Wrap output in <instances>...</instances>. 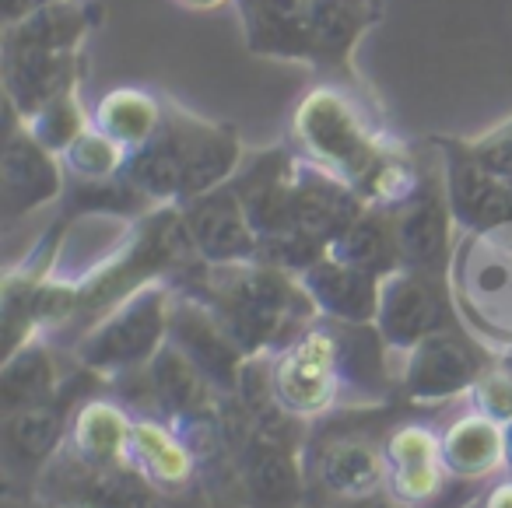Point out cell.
<instances>
[{
    "label": "cell",
    "instance_id": "37",
    "mask_svg": "<svg viewBox=\"0 0 512 508\" xmlns=\"http://www.w3.org/2000/svg\"><path fill=\"white\" fill-rule=\"evenodd\" d=\"M46 4H53V0H4V15L15 22V18H29L32 11L46 8Z\"/></svg>",
    "mask_w": 512,
    "mask_h": 508
},
{
    "label": "cell",
    "instance_id": "16",
    "mask_svg": "<svg viewBox=\"0 0 512 508\" xmlns=\"http://www.w3.org/2000/svg\"><path fill=\"white\" fill-rule=\"evenodd\" d=\"M299 130L306 137V144L316 151V155L330 158V162H355L365 151L362 130H358L355 116L348 113L337 95L320 92L302 106L299 113Z\"/></svg>",
    "mask_w": 512,
    "mask_h": 508
},
{
    "label": "cell",
    "instance_id": "32",
    "mask_svg": "<svg viewBox=\"0 0 512 508\" xmlns=\"http://www.w3.org/2000/svg\"><path fill=\"white\" fill-rule=\"evenodd\" d=\"M74 137H78V109L67 99H53L46 106V116L39 120V141L53 148V144H67Z\"/></svg>",
    "mask_w": 512,
    "mask_h": 508
},
{
    "label": "cell",
    "instance_id": "30",
    "mask_svg": "<svg viewBox=\"0 0 512 508\" xmlns=\"http://www.w3.org/2000/svg\"><path fill=\"white\" fill-rule=\"evenodd\" d=\"M120 151H116L113 137H95V134H78L71 141V165L88 179H102L116 169Z\"/></svg>",
    "mask_w": 512,
    "mask_h": 508
},
{
    "label": "cell",
    "instance_id": "9",
    "mask_svg": "<svg viewBox=\"0 0 512 508\" xmlns=\"http://www.w3.org/2000/svg\"><path fill=\"white\" fill-rule=\"evenodd\" d=\"M477 382V361L463 340L439 330L411 347L404 386L414 400H446Z\"/></svg>",
    "mask_w": 512,
    "mask_h": 508
},
{
    "label": "cell",
    "instance_id": "6",
    "mask_svg": "<svg viewBox=\"0 0 512 508\" xmlns=\"http://www.w3.org/2000/svg\"><path fill=\"white\" fill-rule=\"evenodd\" d=\"M386 456V491L411 508L432 505L446 491V463H442V438L421 424H404L383 445Z\"/></svg>",
    "mask_w": 512,
    "mask_h": 508
},
{
    "label": "cell",
    "instance_id": "3",
    "mask_svg": "<svg viewBox=\"0 0 512 508\" xmlns=\"http://www.w3.org/2000/svg\"><path fill=\"white\" fill-rule=\"evenodd\" d=\"M169 298L162 288H144L130 298L123 309H116L85 344L78 347V358L88 368H137L162 351V337L169 330Z\"/></svg>",
    "mask_w": 512,
    "mask_h": 508
},
{
    "label": "cell",
    "instance_id": "13",
    "mask_svg": "<svg viewBox=\"0 0 512 508\" xmlns=\"http://www.w3.org/2000/svg\"><path fill=\"white\" fill-rule=\"evenodd\" d=\"M442 463L453 480H484L509 466L505 456V424L488 414H470L449 424L442 435Z\"/></svg>",
    "mask_w": 512,
    "mask_h": 508
},
{
    "label": "cell",
    "instance_id": "34",
    "mask_svg": "<svg viewBox=\"0 0 512 508\" xmlns=\"http://www.w3.org/2000/svg\"><path fill=\"white\" fill-rule=\"evenodd\" d=\"M481 165H488L495 176L512 179V137H498L481 151Z\"/></svg>",
    "mask_w": 512,
    "mask_h": 508
},
{
    "label": "cell",
    "instance_id": "14",
    "mask_svg": "<svg viewBox=\"0 0 512 508\" xmlns=\"http://www.w3.org/2000/svg\"><path fill=\"white\" fill-rule=\"evenodd\" d=\"M130 463L141 466L162 491H179L197 473V456L176 428L158 421H134L130 431Z\"/></svg>",
    "mask_w": 512,
    "mask_h": 508
},
{
    "label": "cell",
    "instance_id": "2",
    "mask_svg": "<svg viewBox=\"0 0 512 508\" xmlns=\"http://www.w3.org/2000/svg\"><path fill=\"white\" fill-rule=\"evenodd\" d=\"M39 491L60 508H165L162 487L130 459L85 463L64 452L50 463Z\"/></svg>",
    "mask_w": 512,
    "mask_h": 508
},
{
    "label": "cell",
    "instance_id": "36",
    "mask_svg": "<svg viewBox=\"0 0 512 508\" xmlns=\"http://www.w3.org/2000/svg\"><path fill=\"white\" fill-rule=\"evenodd\" d=\"M477 508H512V477H505V480H498L495 487H488V494H484Z\"/></svg>",
    "mask_w": 512,
    "mask_h": 508
},
{
    "label": "cell",
    "instance_id": "27",
    "mask_svg": "<svg viewBox=\"0 0 512 508\" xmlns=\"http://www.w3.org/2000/svg\"><path fill=\"white\" fill-rule=\"evenodd\" d=\"M99 120L102 130H106L113 141L120 144H144L151 137L158 123V109L148 95H137V92H116L102 102L99 109Z\"/></svg>",
    "mask_w": 512,
    "mask_h": 508
},
{
    "label": "cell",
    "instance_id": "21",
    "mask_svg": "<svg viewBox=\"0 0 512 508\" xmlns=\"http://www.w3.org/2000/svg\"><path fill=\"white\" fill-rule=\"evenodd\" d=\"M355 204L348 193L330 183H306L292 190V221L316 242H334L355 221Z\"/></svg>",
    "mask_w": 512,
    "mask_h": 508
},
{
    "label": "cell",
    "instance_id": "18",
    "mask_svg": "<svg viewBox=\"0 0 512 508\" xmlns=\"http://www.w3.org/2000/svg\"><path fill=\"white\" fill-rule=\"evenodd\" d=\"M0 179H4L11 211H29V207L43 204L60 190L57 172H53L50 158L39 151L36 141H11L4 148Z\"/></svg>",
    "mask_w": 512,
    "mask_h": 508
},
{
    "label": "cell",
    "instance_id": "5",
    "mask_svg": "<svg viewBox=\"0 0 512 508\" xmlns=\"http://www.w3.org/2000/svg\"><path fill=\"white\" fill-rule=\"evenodd\" d=\"M376 323L386 344L411 351L414 344L442 330L446 305H442L435 284L425 277V270H393L379 284Z\"/></svg>",
    "mask_w": 512,
    "mask_h": 508
},
{
    "label": "cell",
    "instance_id": "20",
    "mask_svg": "<svg viewBox=\"0 0 512 508\" xmlns=\"http://www.w3.org/2000/svg\"><path fill=\"white\" fill-rule=\"evenodd\" d=\"M397 253L411 270H439L446 260V211L435 200H421L393 225Z\"/></svg>",
    "mask_w": 512,
    "mask_h": 508
},
{
    "label": "cell",
    "instance_id": "17",
    "mask_svg": "<svg viewBox=\"0 0 512 508\" xmlns=\"http://www.w3.org/2000/svg\"><path fill=\"white\" fill-rule=\"evenodd\" d=\"M453 211L467 225L495 228L512 221V183L481 162L456 165L453 172Z\"/></svg>",
    "mask_w": 512,
    "mask_h": 508
},
{
    "label": "cell",
    "instance_id": "38",
    "mask_svg": "<svg viewBox=\"0 0 512 508\" xmlns=\"http://www.w3.org/2000/svg\"><path fill=\"white\" fill-rule=\"evenodd\" d=\"M505 456H509V470H512V424H505Z\"/></svg>",
    "mask_w": 512,
    "mask_h": 508
},
{
    "label": "cell",
    "instance_id": "11",
    "mask_svg": "<svg viewBox=\"0 0 512 508\" xmlns=\"http://www.w3.org/2000/svg\"><path fill=\"white\" fill-rule=\"evenodd\" d=\"M302 288L323 309L327 316L341 319V323H372L379 316V281L376 274H365L358 267L334 260H316L302 270Z\"/></svg>",
    "mask_w": 512,
    "mask_h": 508
},
{
    "label": "cell",
    "instance_id": "19",
    "mask_svg": "<svg viewBox=\"0 0 512 508\" xmlns=\"http://www.w3.org/2000/svg\"><path fill=\"white\" fill-rule=\"evenodd\" d=\"M8 449L18 463L25 466H39L50 463L60 452L64 442V414L53 403H29V407H18L8 414Z\"/></svg>",
    "mask_w": 512,
    "mask_h": 508
},
{
    "label": "cell",
    "instance_id": "26",
    "mask_svg": "<svg viewBox=\"0 0 512 508\" xmlns=\"http://www.w3.org/2000/svg\"><path fill=\"white\" fill-rule=\"evenodd\" d=\"M235 165V144L221 134H204L183 141V193L200 197L214 183L228 176V169Z\"/></svg>",
    "mask_w": 512,
    "mask_h": 508
},
{
    "label": "cell",
    "instance_id": "35",
    "mask_svg": "<svg viewBox=\"0 0 512 508\" xmlns=\"http://www.w3.org/2000/svg\"><path fill=\"white\" fill-rule=\"evenodd\" d=\"M337 508H411V505H404V501H397L390 491H383V494H369V498L337 501Z\"/></svg>",
    "mask_w": 512,
    "mask_h": 508
},
{
    "label": "cell",
    "instance_id": "29",
    "mask_svg": "<svg viewBox=\"0 0 512 508\" xmlns=\"http://www.w3.org/2000/svg\"><path fill=\"white\" fill-rule=\"evenodd\" d=\"M358 29V11L348 0H316L313 4V39L323 46H337Z\"/></svg>",
    "mask_w": 512,
    "mask_h": 508
},
{
    "label": "cell",
    "instance_id": "40",
    "mask_svg": "<svg viewBox=\"0 0 512 508\" xmlns=\"http://www.w3.org/2000/svg\"><path fill=\"white\" fill-rule=\"evenodd\" d=\"M509 183H512V179H509Z\"/></svg>",
    "mask_w": 512,
    "mask_h": 508
},
{
    "label": "cell",
    "instance_id": "33",
    "mask_svg": "<svg viewBox=\"0 0 512 508\" xmlns=\"http://www.w3.org/2000/svg\"><path fill=\"white\" fill-rule=\"evenodd\" d=\"M477 407L481 414L495 417L498 424H512V379L509 375H488L477 382Z\"/></svg>",
    "mask_w": 512,
    "mask_h": 508
},
{
    "label": "cell",
    "instance_id": "10",
    "mask_svg": "<svg viewBox=\"0 0 512 508\" xmlns=\"http://www.w3.org/2000/svg\"><path fill=\"white\" fill-rule=\"evenodd\" d=\"M242 484L253 508H295L302 498L299 463L267 428H256L242 449Z\"/></svg>",
    "mask_w": 512,
    "mask_h": 508
},
{
    "label": "cell",
    "instance_id": "22",
    "mask_svg": "<svg viewBox=\"0 0 512 508\" xmlns=\"http://www.w3.org/2000/svg\"><path fill=\"white\" fill-rule=\"evenodd\" d=\"M330 256L348 267H358L365 274L386 277L393 274V260H397V235L376 218H355L334 242H330Z\"/></svg>",
    "mask_w": 512,
    "mask_h": 508
},
{
    "label": "cell",
    "instance_id": "1",
    "mask_svg": "<svg viewBox=\"0 0 512 508\" xmlns=\"http://www.w3.org/2000/svg\"><path fill=\"white\" fill-rule=\"evenodd\" d=\"M313 298L302 284L288 281L278 267L228 263L214 277V316L239 344L242 354L281 340L299 319L313 316Z\"/></svg>",
    "mask_w": 512,
    "mask_h": 508
},
{
    "label": "cell",
    "instance_id": "39",
    "mask_svg": "<svg viewBox=\"0 0 512 508\" xmlns=\"http://www.w3.org/2000/svg\"><path fill=\"white\" fill-rule=\"evenodd\" d=\"M190 4H200V8H211V4H218V0H190Z\"/></svg>",
    "mask_w": 512,
    "mask_h": 508
},
{
    "label": "cell",
    "instance_id": "7",
    "mask_svg": "<svg viewBox=\"0 0 512 508\" xmlns=\"http://www.w3.org/2000/svg\"><path fill=\"white\" fill-rule=\"evenodd\" d=\"M169 337L176 347H183L190 354V361L214 382L218 389L232 393L239 386L242 372V351L228 330L218 323V316L197 305H176L169 316Z\"/></svg>",
    "mask_w": 512,
    "mask_h": 508
},
{
    "label": "cell",
    "instance_id": "28",
    "mask_svg": "<svg viewBox=\"0 0 512 508\" xmlns=\"http://www.w3.org/2000/svg\"><path fill=\"white\" fill-rule=\"evenodd\" d=\"M81 32V15L64 4H46L25 18L22 32L15 36L18 50H50L60 53Z\"/></svg>",
    "mask_w": 512,
    "mask_h": 508
},
{
    "label": "cell",
    "instance_id": "12",
    "mask_svg": "<svg viewBox=\"0 0 512 508\" xmlns=\"http://www.w3.org/2000/svg\"><path fill=\"white\" fill-rule=\"evenodd\" d=\"M316 480L334 501H355L386 491V456L365 438H334L316 456Z\"/></svg>",
    "mask_w": 512,
    "mask_h": 508
},
{
    "label": "cell",
    "instance_id": "15",
    "mask_svg": "<svg viewBox=\"0 0 512 508\" xmlns=\"http://www.w3.org/2000/svg\"><path fill=\"white\" fill-rule=\"evenodd\" d=\"M130 431H134V421H127V414L116 403L92 400L71 421L67 452H74L85 463H120L130 456Z\"/></svg>",
    "mask_w": 512,
    "mask_h": 508
},
{
    "label": "cell",
    "instance_id": "4",
    "mask_svg": "<svg viewBox=\"0 0 512 508\" xmlns=\"http://www.w3.org/2000/svg\"><path fill=\"white\" fill-rule=\"evenodd\" d=\"M341 347L330 333H306L274 365V400L288 414H316L334 400Z\"/></svg>",
    "mask_w": 512,
    "mask_h": 508
},
{
    "label": "cell",
    "instance_id": "23",
    "mask_svg": "<svg viewBox=\"0 0 512 508\" xmlns=\"http://www.w3.org/2000/svg\"><path fill=\"white\" fill-rule=\"evenodd\" d=\"M130 179L148 197H172L183 193V137L169 134L148 141L130 165Z\"/></svg>",
    "mask_w": 512,
    "mask_h": 508
},
{
    "label": "cell",
    "instance_id": "25",
    "mask_svg": "<svg viewBox=\"0 0 512 508\" xmlns=\"http://www.w3.org/2000/svg\"><path fill=\"white\" fill-rule=\"evenodd\" d=\"M60 78H64V60L50 50H18L11 57V92L22 99L25 109L50 106L60 99Z\"/></svg>",
    "mask_w": 512,
    "mask_h": 508
},
{
    "label": "cell",
    "instance_id": "24",
    "mask_svg": "<svg viewBox=\"0 0 512 508\" xmlns=\"http://www.w3.org/2000/svg\"><path fill=\"white\" fill-rule=\"evenodd\" d=\"M4 403L8 410L29 407V403H50L53 396V361L43 347H22L11 354L4 375H0Z\"/></svg>",
    "mask_w": 512,
    "mask_h": 508
},
{
    "label": "cell",
    "instance_id": "8",
    "mask_svg": "<svg viewBox=\"0 0 512 508\" xmlns=\"http://www.w3.org/2000/svg\"><path fill=\"white\" fill-rule=\"evenodd\" d=\"M186 225L197 242V253L207 263L228 267V263H249L260 253V235L249 221L246 204L232 193L200 200Z\"/></svg>",
    "mask_w": 512,
    "mask_h": 508
},
{
    "label": "cell",
    "instance_id": "31",
    "mask_svg": "<svg viewBox=\"0 0 512 508\" xmlns=\"http://www.w3.org/2000/svg\"><path fill=\"white\" fill-rule=\"evenodd\" d=\"M260 11L274 32L313 39V4L309 0H260Z\"/></svg>",
    "mask_w": 512,
    "mask_h": 508
}]
</instances>
